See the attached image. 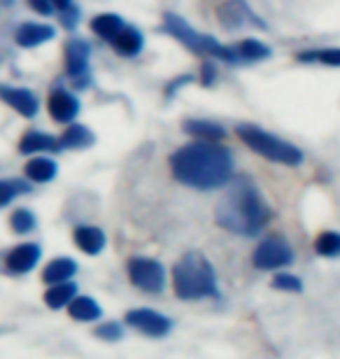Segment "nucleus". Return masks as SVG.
<instances>
[{
  "label": "nucleus",
  "instance_id": "obj_26",
  "mask_svg": "<svg viewBox=\"0 0 340 359\" xmlns=\"http://www.w3.org/2000/svg\"><path fill=\"white\" fill-rule=\"evenodd\" d=\"M296 59L303 63H324V66L340 68V47H322V49H306L299 52Z\"/></svg>",
  "mask_w": 340,
  "mask_h": 359
},
{
  "label": "nucleus",
  "instance_id": "obj_19",
  "mask_svg": "<svg viewBox=\"0 0 340 359\" xmlns=\"http://www.w3.org/2000/svg\"><path fill=\"white\" fill-rule=\"evenodd\" d=\"M59 173V166H56L54 159H49V156H33L31 161L24 166V175L26 180H31V182H52Z\"/></svg>",
  "mask_w": 340,
  "mask_h": 359
},
{
  "label": "nucleus",
  "instance_id": "obj_25",
  "mask_svg": "<svg viewBox=\"0 0 340 359\" xmlns=\"http://www.w3.org/2000/svg\"><path fill=\"white\" fill-rule=\"evenodd\" d=\"M233 52L238 56V61H250V63L264 61V59H268V56L273 54L268 45H264V42H259L254 38H247V40L238 42V45L233 47Z\"/></svg>",
  "mask_w": 340,
  "mask_h": 359
},
{
  "label": "nucleus",
  "instance_id": "obj_10",
  "mask_svg": "<svg viewBox=\"0 0 340 359\" xmlns=\"http://www.w3.org/2000/svg\"><path fill=\"white\" fill-rule=\"evenodd\" d=\"M89 56H91V47H89V42L82 38H70L66 42V47H63L66 73L75 82L84 80L86 73H89Z\"/></svg>",
  "mask_w": 340,
  "mask_h": 359
},
{
  "label": "nucleus",
  "instance_id": "obj_14",
  "mask_svg": "<svg viewBox=\"0 0 340 359\" xmlns=\"http://www.w3.org/2000/svg\"><path fill=\"white\" fill-rule=\"evenodd\" d=\"M54 26H47V24H35V21H26V24H21L17 28V33H14V42H17L19 47H38V45H45V42L54 40Z\"/></svg>",
  "mask_w": 340,
  "mask_h": 359
},
{
  "label": "nucleus",
  "instance_id": "obj_15",
  "mask_svg": "<svg viewBox=\"0 0 340 359\" xmlns=\"http://www.w3.org/2000/svg\"><path fill=\"white\" fill-rule=\"evenodd\" d=\"M61 140L42 131H26L19 140L21 154H38V152H61Z\"/></svg>",
  "mask_w": 340,
  "mask_h": 359
},
{
  "label": "nucleus",
  "instance_id": "obj_5",
  "mask_svg": "<svg viewBox=\"0 0 340 359\" xmlns=\"http://www.w3.org/2000/svg\"><path fill=\"white\" fill-rule=\"evenodd\" d=\"M163 31L172 35L177 42H182L186 49H191L193 54H208L215 59H222L226 63H236L238 56L233 52V47H224L219 40L212 35L198 33L196 28L189 26L182 17H177L175 12H165L163 14Z\"/></svg>",
  "mask_w": 340,
  "mask_h": 359
},
{
  "label": "nucleus",
  "instance_id": "obj_28",
  "mask_svg": "<svg viewBox=\"0 0 340 359\" xmlns=\"http://www.w3.org/2000/svg\"><path fill=\"white\" fill-rule=\"evenodd\" d=\"M35 226H38V219H35V215L31 210H26V208H19V210H14L10 215V229L14 233L26 236L35 231Z\"/></svg>",
  "mask_w": 340,
  "mask_h": 359
},
{
  "label": "nucleus",
  "instance_id": "obj_13",
  "mask_svg": "<svg viewBox=\"0 0 340 359\" xmlns=\"http://www.w3.org/2000/svg\"><path fill=\"white\" fill-rule=\"evenodd\" d=\"M47 107L56 124H72L79 114V100L66 89H54L49 93Z\"/></svg>",
  "mask_w": 340,
  "mask_h": 359
},
{
  "label": "nucleus",
  "instance_id": "obj_17",
  "mask_svg": "<svg viewBox=\"0 0 340 359\" xmlns=\"http://www.w3.org/2000/svg\"><path fill=\"white\" fill-rule=\"evenodd\" d=\"M184 133H189L191 138L196 140H208V142H222L226 138V128L215 124V121H205V119H189L184 121Z\"/></svg>",
  "mask_w": 340,
  "mask_h": 359
},
{
  "label": "nucleus",
  "instance_id": "obj_29",
  "mask_svg": "<svg viewBox=\"0 0 340 359\" xmlns=\"http://www.w3.org/2000/svg\"><path fill=\"white\" fill-rule=\"evenodd\" d=\"M31 187L21 180H14V177H7V180H0V208L10 205L19 194H28Z\"/></svg>",
  "mask_w": 340,
  "mask_h": 359
},
{
  "label": "nucleus",
  "instance_id": "obj_11",
  "mask_svg": "<svg viewBox=\"0 0 340 359\" xmlns=\"http://www.w3.org/2000/svg\"><path fill=\"white\" fill-rule=\"evenodd\" d=\"M0 100L5 105H10L14 112H19L21 117L33 119L40 110V100L31 89L24 87H10V84H0Z\"/></svg>",
  "mask_w": 340,
  "mask_h": 359
},
{
  "label": "nucleus",
  "instance_id": "obj_18",
  "mask_svg": "<svg viewBox=\"0 0 340 359\" xmlns=\"http://www.w3.org/2000/svg\"><path fill=\"white\" fill-rule=\"evenodd\" d=\"M142 47H144L142 33L133 26H124L117 33V38L112 40V49L121 56H137L142 52Z\"/></svg>",
  "mask_w": 340,
  "mask_h": 359
},
{
  "label": "nucleus",
  "instance_id": "obj_30",
  "mask_svg": "<svg viewBox=\"0 0 340 359\" xmlns=\"http://www.w3.org/2000/svg\"><path fill=\"white\" fill-rule=\"evenodd\" d=\"M271 285H273V290H280V292H292V294L303 292L301 278L292 276V273H275V278H273Z\"/></svg>",
  "mask_w": 340,
  "mask_h": 359
},
{
  "label": "nucleus",
  "instance_id": "obj_8",
  "mask_svg": "<svg viewBox=\"0 0 340 359\" xmlns=\"http://www.w3.org/2000/svg\"><path fill=\"white\" fill-rule=\"evenodd\" d=\"M126 325L133 327L135 332H140L149 339H161V336L170 334L172 322L165 315L151 311V308H135V311L126 313Z\"/></svg>",
  "mask_w": 340,
  "mask_h": 359
},
{
  "label": "nucleus",
  "instance_id": "obj_1",
  "mask_svg": "<svg viewBox=\"0 0 340 359\" xmlns=\"http://www.w3.org/2000/svg\"><path fill=\"white\" fill-rule=\"evenodd\" d=\"M170 173L179 184L212 191L233 180V154L222 142L196 140L170 156Z\"/></svg>",
  "mask_w": 340,
  "mask_h": 359
},
{
  "label": "nucleus",
  "instance_id": "obj_31",
  "mask_svg": "<svg viewBox=\"0 0 340 359\" xmlns=\"http://www.w3.org/2000/svg\"><path fill=\"white\" fill-rule=\"evenodd\" d=\"M93 336L100 339V341L114 343V341H119L121 336H124V329H121V325H117V322H105V325L93 329Z\"/></svg>",
  "mask_w": 340,
  "mask_h": 359
},
{
  "label": "nucleus",
  "instance_id": "obj_23",
  "mask_svg": "<svg viewBox=\"0 0 340 359\" xmlns=\"http://www.w3.org/2000/svg\"><path fill=\"white\" fill-rule=\"evenodd\" d=\"M68 313H70V318L77 322H93L103 315L100 306L91 297H75L68 304Z\"/></svg>",
  "mask_w": 340,
  "mask_h": 359
},
{
  "label": "nucleus",
  "instance_id": "obj_35",
  "mask_svg": "<svg viewBox=\"0 0 340 359\" xmlns=\"http://www.w3.org/2000/svg\"><path fill=\"white\" fill-rule=\"evenodd\" d=\"M49 3H52L54 10H59V14H61V12H66V10H70V7L75 5L72 0H49Z\"/></svg>",
  "mask_w": 340,
  "mask_h": 359
},
{
  "label": "nucleus",
  "instance_id": "obj_6",
  "mask_svg": "<svg viewBox=\"0 0 340 359\" xmlns=\"http://www.w3.org/2000/svg\"><path fill=\"white\" fill-rule=\"evenodd\" d=\"M292 262H294V250L278 233L264 238L259 243V248L254 250V255H252V264H254L259 271H278V269L289 266Z\"/></svg>",
  "mask_w": 340,
  "mask_h": 359
},
{
  "label": "nucleus",
  "instance_id": "obj_2",
  "mask_svg": "<svg viewBox=\"0 0 340 359\" xmlns=\"http://www.w3.org/2000/svg\"><path fill=\"white\" fill-rule=\"evenodd\" d=\"M217 224L236 236H259L271 219V208L252 177H236L215 208Z\"/></svg>",
  "mask_w": 340,
  "mask_h": 359
},
{
  "label": "nucleus",
  "instance_id": "obj_3",
  "mask_svg": "<svg viewBox=\"0 0 340 359\" xmlns=\"http://www.w3.org/2000/svg\"><path fill=\"white\" fill-rule=\"evenodd\" d=\"M172 292L184 301H198L219 297V287H217V276L212 264L200 252H189L172 266Z\"/></svg>",
  "mask_w": 340,
  "mask_h": 359
},
{
  "label": "nucleus",
  "instance_id": "obj_24",
  "mask_svg": "<svg viewBox=\"0 0 340 359\" xmlns=\"http://www.w3.org/2000/svg\"><path fill=\"white\" fill-rule=\"evenodd\" d=\"M75 297H77V285H72V283L49 285V290L45 292V304L52 308V311H59V308H66Z\"/></svg>",
  "mask_w": 340,
  "mask_h": 359
},
{
  "label": "nucleus",
  "instance_id": "obj_20",
  "mask_svg": "<svg viewBox=\"0 0 340 359\" xmlns=\"http://www.w3.org/2000/svg\"><path fill=\"white\" fill-rule=\"evenodd\" d=\"M77 273V264L68 259V257H59L52 259L42 269V283L47 285H59V283H70V278Z\"/></svg>",
  "mask_w": 340,
  "mask_h": 359
},
{
  "label": "nucleus",
  "instance_id": "obj_4",
  "mask_svg": "<svg viewBox=\"0 0 340 359\" xmlns=\"http://www.w3.org/2000/svg\"><path fill=\"white\" fill-rule=\"evenodd\" d=\"M236 133L252 152H257L273 163H282V166H301L303 163V152L299 147L254 124H238Z\"/></svg>",
  "mask_w": 340,
  "mask_h": 359
},
{
  "label": "nucleus",
  "instance_id": "obj_7",
  "mask_svg": "<svg viewBox=\"0 0 340 359\" xmlns=\"http://www.w3.org/2000/svg\"><path fill=\"white\" fill-rule=\"evenodd\" d=\"M128 280L142 292L161 294L165 287V269L156 259L147 257H133L128 259Z\"/></svg>",
  "mask_w": 340,
  "mask_h": 359
},
{
  "label": "nucleus",
  "instance_id": "obj_36",
  "mask_svg": "<svg viewBox=\"0 0 340 359\" xmlns=\"http://www.w3.org/2000/svg\"><path fill=\"white\" fill-rule=\"evenodd\" d=\"M186 82H191V77H179V80H175V82H170L168 84V93H175L177 89H179V84H186Z\"/></svg>",
  "mask_w": 340,
  "mask_h": 359
},
{
  "label": "nucleus",
  "instance_id": "obj_27",
  "mask_svg": "<svg viewBox=\"0 0 340 359\" xmlns=\"http://www.w3.org/2000/svg\"><path fill=\"white\" fill-rule=\"evenodd\" d=\"M315 252L327 259L340 257V233L338 231H322L315 238Z\"/></svg>",
  "mask_w": 340,
  "mask_h": 359
},
{
  "label": "nucleus",
  "instance_id": "obj_34",
  "mask_svg": "<svg viewBox=\"0 0 340 359\" xmlns=\"http://www.w3.org/2000/svg\"><path fill=\"white\" fill-rule=\"evenodd\" d=\"M28 5L33 7L35 12H40V14H52V3H49V0H28Z\"/></svg>",
  "mask_w": 340,
  "mask_h": 359
},
{
  "label": "nucleus",
  "instance_id": "obj_16",
  "mask_svg": "<svg viewBox=\"0 0 340 359\" xmlns=\"http://www.w3.org/2000/svg\"><path fill=\"white\" fill-rule=\"evenodd\" d=\"M72 241L84 255H100L105 248V233L96 226H77L72 231Z\"/></svg>",
  "mask_w": 340,
  "mask_h": 359
},
{
  "label": "nucleus",
  "instance_id": "obj_21",
  "mask_svg": "<svg viewBox=\"0 0 340 359\" xmlns=\"http://www.w3.org/2000/svg\"><path fill=\"white\" fill-rule=\"evenodd\" d=\"M59 140H61L63 149H86L96 142V135H93L91 128H86L84 124H68Z\"/></svg>",
  "mask_w": 340,
  "mask_h": 359
},
{
  "label": "nucleus",
  "instance_id": "obj_12",
  "mask_svg": "<svg viewBox=\"0 0 340 359\" xmlns=\"http://www.w3.org/2000/svg\"><path fill=\"white\" fill-rule=\"evenodd\" d=\"M42 248L38 243H21L14 250H10L5 257V269L12 273V276H21V273H28L35 269V264L40 262Z\"/></svg>",
  "mask_w": 340,
  "mask_h": 359
},
{
  "label": "nucleus",
  "instance_id": "obj_9",
  "mask_svg": "<svg viewBox=\"0 0 340 359\" xmlns=\"http://www.w3.org/2000/svg\"><path fill=\"white\" fill-rule=\"evenodd\" d=\"M217 19L226 31H240L247 24H254L259 28L266 26L245 0H226V3H222L219 10H217Z\"/></svg>",
  "mask_w": 340,
  "mask_h": 359
},
{
  "label": "nucleus",
  "instance_id": "obj_32",
  "mask_svg": "<svg viewBox=\"0 0 340 359\" xmlns=\"http://www.w3.org/2000/svg\"><path fill=\"white\" fill-rule=\"evenodd\" d=\"M215 80H217V66L212 61H205L203 68H200V84H203V87H210Z\"/></svg>",
  "mask_w": 340,
  "mask_h": 359
},
{
  "label": "nucleus",
  "instance_id": "obj_22",
  "mask_svg": "<svg viewBox=\"0 0 340 359\" xmlns=\"http://www.w3.org/2000/svg\"><path fill=\"white\" fill-rule=\"evenodd\" d=\"M124 19L119 17V14L114 12H103V14H96V17L91 19V31L98 35V38H103L107 42H112L117 38V33L124 28Z\"/></svg>",
  "mask_w": 340,
  "mask_h": 359
},
{
  "label": "nucleus",
  "instance_id": "obj_33",
  "mask_svg": "<svg viewBox=\"0 0 340 359\" xmlns=\"http://www.w3.org/2000/svg\"><path fill=\"white\" fill-rule=\"evenodd\" d=\"M61 17V24L66 26V28H75V24H77V19H79V10L75 5L70 7V10H66V12H61L59 14Z\"/></svg>",
  "mask_w": 340,
  "mask_h": 359
}]
</instances>
